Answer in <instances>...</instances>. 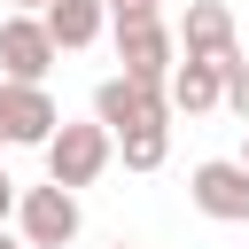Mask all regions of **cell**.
I'll use <instances>...</instances> for the list:
<instances>
[{"label":"cell","instance_id":"1","mask_svg":"<svg viewBox=\"0 0 249 249\" xmlns=\"http://www.w3.org/2000/svg\"><path fill=\"white\" fill-rule=\"evenodd\" d=\"M93 117L117 132L124 171H163L171 156V86H140V78H101L93 86Z\"/></svg>","mask_w":249,"mask_h":249},{"label":"cell","instance_id":"2","mask_svg":"<svg viewBox=\"0 0 249 249\" xmlns=\"http://www.w3.org/2000/svg\"><path fill=\"white\" fill-rule=\"evenodd\" d=\"M109 23H117V62H124V78L171 86V70H179V31L163 23V8H156V16H109Z\"/></svg>","mask_w":249,"mask_h":249},{"label":"cell","instance_id":"3","mask_svg":"<svg viewBox=\"0 0 249 249\" xmlns=\"http://www.w3.org/2000/svg\"><path fill=\"white\" fill-rule=\"evenodd\" d=\"M109 156H117V132H109L101 117H86V124H54V140H47V179H62V187H93V179L109 171Z\"/></svg>","mask_w":249,"mask_h":249},{"label":"cell","instance_id":"4","mask_svg":"<svg viewBox=\"0 0 249 249\" xmlns=\"http://www.w3.org/2000/svg\"><path fill=\"white\" fill-rule=\"evenodd\" d=\"M54 124H62V109L39 78H0V148H47Z\"/></svg>","mask_w":249,"mask_h":249},{"label":"cell","instance_id":"5","mask_svg":"<svg viewBox=\"0 0 249 249\" xmlns=\"http://www.w3.org/2000/svg\"><path fill=\"white\" fill-rule=\"evenodd\" d=\"M16 226H23V249H62V241H78V187H62V179L23 187V195H16Z\"/></svg>","mask_w":249,"mask_h":249},{"label":"cell","instance_id":"6","mask_svg":"<svg viewBox=\"0 0 249 249\" xmlns=\"http://www.w3.org/2000/svg\"><path fill=\"white\" fill-rule=\"evenodd\" d=\"M187 195H195L202 218H218V226H249V163H241V156H210V163H195V171H187Z\"/></svg>","mask_w":249,"mask_h":249},{"label":"cell","instance_id":"7","mask_svg":"<svg viewBox=\"0 0 249 249\" xmlns=\"http://www.w3.org/2000/svg\"><path fill=\"white\" fill-rule=\"evenodd\" d=\"M54 54H62V39L47 31L39 8H16V16L0 23V78H39V86H47Z\"/></svg>","mask_w":249,"mask_h":249},{"label":"cell","instance_id":"8","mask_svg":"<svg viewBox=\"0 0 249 249\" xmlns=\"http://www.w3.org/2000/svg\"><path fill=\"white\" fill-rule=\"evenodd\" d=\"M179 54H210V62L241 54V47H233V8H226V0H187V16H179Z\"/></svg>","mask_w":249,"mask_h":249},{"label":"cell","instance_id":"9","mask_svg":"<svg viewBox=\"0 0 249 249\" xmlns=\"http://www.w3.org/2000/svg\"><path fill=\"white\" fill-rule=\"evenodd\" d=\"M218 101H226V62H210V54H179V70H171V109L202 117V109H218Z\"/></svg>","mask_w":249,"mask_h":249},{"label":"cell","instance_id":"10","mask_svg":"<svg viewBox=\"0 0 249 249\" xmlns=\"http://www.w3.org/2000/svg\"><path fill=\"white\" fill-rule=\"evenodd\" d=\"M39 16H47V31H54V39L78 54V47H93V39H101V23H109V0H47Z\"/></svg>","mask_w":249,"mask_h":249},{"label":"cell","instance_id":"11","mask_svg":"<svg viewBox=\"0 0 249 249\" xmlns=\"http://www.w3.org/2000/svg\"><path fill=\"white\" fill-rule=\"evenodd\" d=\"M226 109L249 124V54H226Z\"/></svg>","mask_w":249,"mask_h":249},{"label":"cell","instance_id":"12","mask_svg":"<svg viewBox=\"0 0 249 249\" xmlns=\"http://www.w3.org/2000/svg\"><path fill=\"white\" fill-rule=\"evenodd\" d=\"M163 0H109V16H156Z\"/></svg>","mask_w":249,"mask_h":249},{"label":"cell","instance_id":"13","mask_svg":"<svg viewBox=\"0 0 249 249\" xmlns=\"http://www.w3.org/2000/svg\"><path fill=\"white\" fill-rule=\"evenodd\" d=\"M16 195H23V187H16V179H8V163H0V218L16 210Z\"/></svg>","mask_w":249,"mask_h":249},{"label":"cell","instance_id":"14","mask_svg":"<svg viewBox=\"0 0 249 249\" xmlns=\"http://www.w3.org/2000/svg\"><path fill=\"white\" fill-rule=\"evenodd\" d=\"M16 8H47V0H16Z\"/></svg>","mask_w":249,"mask_h":249},{"label":"cell","instance_id":"15","mask_svg":"<svg viewBox=\"0 0 249 249\" xmlns=\"http://www.w3.org/2000/svg\"><path fill=\"white\" fill-rule=\"evenodd\" d=\"M241 132H249V124H241ZM241 163H249V140H241Z\"/></svg>","mask_w":249,"mask_h":249},{"label":"cell","instance_id":"16","mask_svg":"<svg viewBox=\"0 0 249 249\" xmlns=\"http://www.w3.org/2000/svg\"><path fill=\"white\" fill-rule=\"evenodd\" d=\"M0 249H23V241H8V233H0Z\"/></svg>","mask_w":249,"mask_h":249},{"label":"cell","instance_id":"17","mask_svg":"<svg viewBox=\"0 0 249 249\" xmlns=\"http://www.w3.org/2000/svg\"><path fill=\"white\" fill-rule=\"evenodd\" d=\"M117 249H140V241H117Z\"/></svg>","mask_w":249,"mask_h":249}]
</instances>
